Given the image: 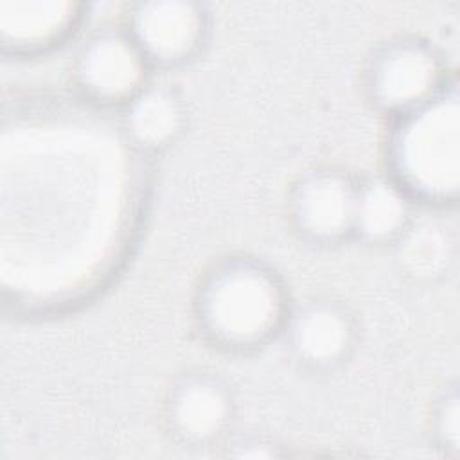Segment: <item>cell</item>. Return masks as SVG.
Returning a JSON list of instances; mask_svg holds the SVG:
<instances>
[{
  "mask_svg": "<svg viewBox=\"0 0 460 460\" xmlns=\"http://www.w3.org/2000/svg\"><path fill=\"white\" fill-rule=\"evenodd\" d=\"M293 302L275 266L257 255L228 253L199 275L190 313L208 347L252 356L280 340Z\"/></svg>",
  "mask_w": 460,
  "mask_h": 460,
  "instance_id": "6da1fadb",
  "label": "cell"
},
{
  "mask_svg": "<svg viewBox=\"0 0 460 460\" xmlns=\"http://www.w3.org/2000/svg\"><path fill=\"white\" fill-rule=\"evenodd\" d=\"M385 172L429 210L455 208L460 196V92L451 81L424 106L388 120Z\"/></svg>",
  "mask_w": 460,
  "mask_h": 460,
  "instance_id": "7a4b0ae2",
  "label": "cell"
},
{
  "mask_svg": "<svg viewBox=\"0 0 460 460\" xmlns=\"http://www.w3.org/2000/svg\"><path fill=\"white\" fill-rule=\"evenodd\" d=\"M455 79L444 52L417 34H397L377 43L361 74L368 106L388 120L424 106Z\"/></svg>",
  "mask_w": 460,
  "mask_h": 460,
  "instance_id": "3957f363",
  "label": "cell"
},
{
  "mask_svg": "<svg viewBox=\"0 0 460 460\" xmlns=\"http://www.w3.org/2000/svg\"><path fill=\"white\" fill-rule=\"evenodd\" d=\"M162 422L171 442L183 449L203 451L234 435L237 397L232 385L210 368H189L169 385Z\"/></svg>",
  "mask_w": 460,
  "mask_h": 460,
  "instance_id": "277c9868",
  "label": "cell"
},
{
  "mask_svg": "<svg viewBox=\"0 0 460 460\" xmlns=\"http://www.w3.org/2000/svg\"><path fill=\"white\" fill-rule=\"evenodd\" d=\"M75 92L93 106L120 110L153 81V68L138 45L120 25L88 32L72 58Z\"/></svg>",
  "mask_w": 460,
  "mask_h": 460,
  "instance_id": "5b68a950",
  "label": "cell"
},
{
  "mask_svg": "<svg viewBox=\"0 0 460 460\" xmlns=\"http://www.w3.org/2000/svg\"><path fill=\"white\" fill-rule=\"evenodd\" d=\"M153 72L198 61L212 36V13L196 0H140L128 5L122 23Z\"/></svg>",
  "mask_w": 460,
  "mask_h": 460,
  "instance_id": "8992f818",
  "label": "cell"
},
{
  "mask_svg": "<svg viewBox=\"0 0 460 460\" xmlns=\"http://www.w3.org/2000/svg\"><path fill=\"white\" fill-rule=\"evenodd\" d=\"M359 340L361 325L356 313L332 296L293 302L280 334L289 359L314 376L341 370L354 358Z\"/></svg>",
  "mask_w": 460,
  "mask_h": 460,
  "instance_id": "52a82bcc",
  "label": "cell"
},
{
  "mask_svg": "<svg viewBox=\"0 0 460 460\" xmlns=\"http://www.w3.org/2000/svg\"><path fill=\"white\" fill-rule=\"evenodd\" d=\"M358 176L334 165H316L296 176L286 198L293 234L314 248L352 241Z\"/></svg>",
  "mask_w": 460,
  "mask_h": 460,
  "instance_id": "ba28073f",
  "label": "cell"
},
{
  "mask_svg": "<svg viewBox=\"0 0 460 460\" xmlns=\"http://www.w3.org/2000/svg\"><path fill=\"white\" fill-rule=\"evenodd\" d=\"M88 7L72 0H0L2 54L38 58L61 49L81 31Z\"/></svg>",
  "mask_w": 460,
  "mask_h": 460,
  "instance_id": "9c48e42d",
  "label": "cell"
},
{
  "mask_svg": "<svg viewBox=\"0 0 460 460\" xmlns=\"http://www.w3.org/2000/svg\"><path fill=\"white\" fill-rule=\"evenodd\" d=\"M119 115L126 142L147 156L169 151L189 126V108L181 90L155 79L128 101Z\"/></svg>",
  "mask_w": 460,
  "mask_h": 460,
  "instance_id": "30bf717a",
  "label": "cell"
},
{
  "mask_svg": "<svg viewBox=\"0 0 460 460\" xmlns=\"http://www.w3.org/2000/svg\"><path fill=\"white\" fill-rule=\"evenodd\" d=\"M417 203L386 172L358 176L352 241L392 246L417 217Z\"/></svg>",
  "mask_w": 460,
  "mask_h": 460,
  "instance_id": "8fae6325",
  "label": "cell"
},
{
  "mask_svg": "<svg viewBox=\"0 0 460 460\" xmlns=\"http://www.w3.org/2000/svg\"><path fill=\"white\" fill-rule=\"evenodd\" d=\"M390 248L397 271L413 282L444 279L455 261V241L437 219L415 217Z\"/></svg>",
  "mask_w": 460,
  "mask_h": 460,
  "instance_id": "7c38bea8",
  "label": "cell"
},
{
  "mask_svg": "<svg viewBox=\"0 0 460 460\" xmlns=\"http://www.w3.org/2000/svg\"><path fill=\"white\" fill-rule=\"evenodd\" d=\"M428 429L429 440L440 455L451 460L460 456V394L456 381L447 383L435 397Z\"/></svg>",
  "mask_w": 460,
  "mask_h": 460,
  "instance_id": "4fadbf2b",
  "label": "cell"
},
{
  "mask_svg": "<svg viewBox=\"0 0 460 460\" xmlns=\"http://www.w3.org/2000/svg\"><path fill=\"white\" fill-rule=\"evenodd\" d=\"M225 449L228 456H235V458H277L286 455L280 444L262 435H244V437L232 435L225 442Z\"/></svg>",
  "mask_w": 460,
  "mask_h": 460,
  "instance_id": "5bb4252c",
  "label": "cell"
}]
</instances>
